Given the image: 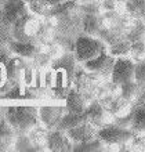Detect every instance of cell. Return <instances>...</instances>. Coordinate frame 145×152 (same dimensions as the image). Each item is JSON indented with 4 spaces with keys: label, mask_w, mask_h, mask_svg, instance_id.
<instances>
[{
    "label": "cell",
    "mask_w": 145,
    "mask_h": 152,
    "mask_svg": "<svg viewBox=\"0 0 145 152\" xmlns=\"http://www.w3.org/2000/svg\"><path fill=\"white\" fill-rule=\"evenodd\" d=\"M77 65L79 62L73 51H65L52 61L50 66V88L54 101H65L73 87Z\"/></svg>",
    "instance_id": "cell-2"
},
{
    "label": "cell",
    "mask_w": 145,
    "mask_h": 152,
    "mask_svg": "<svg viewBox=\"0 0 145 152\" xmlns=\"http://www.w3.org/2000/svg\"><path fill=\"white\" fill-rule=\"evenodd\" d=\"M65 1H68V0H44V3L48 4L50 7H55V6H60V4L65 3Z\"/></svg>",
    "instance_id": "cell-33"
},
{
    "label": "cell",
    "mask_w": 145,
    "mask_h": 152,
    "mask_svg": "<svg viewBox=\"0 0 145 152\" xmlns=\"http://www.w3.org/2000/svg\"><path fill=\"white\" fill-rule=\"evenodd\" d=\"M130 48H131V43L127 39H122L116 43L111 44L108 47V53L112 54L115 58H117V57H130Z\"/></svg>",
    "instance_id": "cell-25"
},
{
    "label": "cell",
    "mask_w": 145,
    "mask_h": 152,
    "mask_svg": "<svg viewBox=\"0 0 145 152\" xmlns=\"http://www.w3.org/2000/svg\"><path fill=\"white\" fill-rule=\"evenodd\" d=\"M87 120L86 113H73V112H66L64 113V116L61 118L60 123L57 126V129H60L62 132H68L69 129H73L79 126V124L85 123Z\"/></svg>",
    "instance_id": "cell-20"
},
{
    "label": "cell",
    "mask_w": 145,
    "mask_h": 152,
    "mask_svg": "<svg viewBox=\"0 0 145 152\" xmlns=\"http://www.w3.org/2000/svg\"><path fill=\"white\" fill-rule=\"evenodd\" d=\"M136 132L130 127H123L116 123H109L104 127L98 129V137L106 144V151L109 149H117L120 151V147L129 144L134 138Z\"/></svg>",
    "instance_id": "cell-8"
},
{
    "label": "cell",
    "mask_w": 145,
    "mask_h": 152,
    "mask_svg": "<svg viewBox=\"0 0 145 152\" xmlns=\"http://www.w3.org/2000/svg\"><path fill=\"white\" fill-rule=\"evenodd\" d=\"M115 61H116V58H115L112 54L104 53V54L98 56L97 58H94V60L83 64V66H85L87 71H90V72L97 73L98 76H101L102 79L111 80Z\"/></svg>",
    "instance_id": "cell-10"
},
{
    "label": "cell",
    "mask_w": 145,
    "mask_h": 152,
    "mask_svg": "<svg viewBox=\"0 0 145 152\" xmlns=\"http://www.w3.org/2000/svg\"><path fill=\"white\" fill-rule=\"evenodd\" d=\"M85 113H86V116H87V120H89L90 123H93L97 129L104 127V126H106V124L113 122L112 113L109 112L108 109L105 108L98 100L91 101Z\"/></svg>",
    "instance_id": "cell-12"
},
{
    "label": "cell",
    "mask_w": 145,
    "mask_h": 152,
    "mask_svg": "<svg viewBox=\"0 0 145 152\" xmlns=\"http://www.w3.org/2000/svg\"><path fill=\"white\" fill-rule=\"evenodd\" d=\"M136 82L145 87V58L136 62Z\"/></svg>",
    "instance_id": "cell-31"
},
{
    "label": "cell",
    "mask_w": 145,
    "mask_h": 152,
    "mask_svg": "<svg viewBox=\"0 0 145 152\" xmlns=\"http://www.w3.org/2000/svg\"><path fill=\"white\" fill-rule=\"evenodd\" d=\"M100 29H101L100 14H85L83 15V33L98 37Z\"/></svg>",
    "instance_id": "cell-22"
},
{
    "label": "cell",
    "mask_w": 145,
    "mask_h": 152,
    "mask_svg": "<svg viewBox=\"0 0 145 152\" xmlns=\"http://www.w3.org/2000/svg\"><path fill=\"white\" fill-rule=\"evenodd\" d=\"M17 136V132L6 120V118L0 120V152L14 151Z\"/></svg>",
    "instance_id": "cell-16"
},
{
    "label": "cell",
    "mask_w": 145,
    "mask_h": 152,
    "mask_svg": "<svg viewBox=\"0 0 145 152\" xmlns=\"http://www.w3.org/2000/svg\"><path fill=\"white\" fill-rule=\"evenodd\" d=\"M106 151V144L101 140L100 137H95L93 140L73 144V152H101Z\"/></svg>",
    "instance_id": "cell-23"
},
{
    "label": "cell",
    "mask_w": 145,
    "mask_h": 152,
    "mask_svg": "<svg viewBox=\"0 0 145 152\" xmlns=\"http://www.w3.org/2000/svg\"><path fill=\"white\" fill-rule=\"evenodd\" d=\"M105 82L106 80L102 79L101 76H98L97 73L90 72L82 64H79L76 69V75H75L73 87L76 88L90 104L91 101L97 100L98 90H100V87Z\"/></svg>",
    "instance_id": "cell-7"
},
{
    "label": "cell",
    "mask_w": 145,
    "mask_h": 152,
    "mask_svg": "<svg viewBox=\"0 0 145 152\" xmlns=\"http://www.w3.org/2000/svg\"><path fill=\"white\" fill-rule=\"evenodd\" d=\"M43 17L36 15L29 10L24 17H21L15 24L11 25V36L17 42L36 43V37L44 24Z\"/></svg>",
    "instance_id": "cell-5"
},
{
    "label": "cell",
    "mask_w": 145,
    "mask_h": 152,
    "mask_svg": "<svg viewBox=\"0 0 145 152\" xmlns=\"http://www.w3.org/2000/svg\"><path fill=\"white\" fill-rule=\"evenodd\" d=\"M104 0H79V3H102Z\"/></svg>",
    "instance_id": "cell-35"
},
{
    "label": "cell",
    "mask_w": 145,
    "mask_h": 152,
    "mask_svg": "<svg viewBox=\"0 0 145 152\" xmlns=\"http://www.w3.org/2000/svg\"><path fill=\"white\" fill-rule=\"evenodd\" d=\"M25 1H26V3H35V1H44V0H25Z\"/></svg>",
    "instance_id": "cell-37"
},
{
    "label": "cell",
    "mask_w": 145,
    "mask_h": 152,
    "mask_svg": "<svg viewBox=\"0 0 145 152\" xmlns=\"http://www.w3.org/2000/svg\"><path fill=\"white\" fill-rule=\"evenodd\" d=\"M73 1H79V0H73Z\"/></svg>",
    "instance_id": "cell-40"
},
{
    "label": "cell",
    "mask_w": 145,
    "mask_h": 152,
    "mask_svg": "<svg viewBox=\"0 0 145 152\" xmlns=\"http://www.w3.org/2000/svg\"><path fill=\"white\" fill-rule=\"evenodd\" d=\"M142 21H144V22H145V14H144V15H142Z\"/></svg>",
    "instance_id": "cell-39"
},
{
    "label": "cell",
    "mask_w": 145,
    "mask_h": 152,
    "mask_svg": "<svg viewBox=\"0 0 145 152\" xmlns=\"http://www.w3.org/2000/svg\"><path fill=\"white\" fill-rule=\"evenodd\" d=\"M136 61L130 57H117L113 65L111 80L116 86L136 80Z\"/></svg>",
    "instance_id": "cell-9"
},
{
    "label": "cell",
    "mask_w": 145,
    "mask_h": 152,
    "mask_svg": "<svg viewBox=\"0 0 145 152\" xmlns=\"http://www.w3.org/2000/svg\"><path fill=\"white\" fill-rule=\"evenodd\" d=\"M42 46H37L35 43H25V42H17L12 39L10 42V51L14 56H20L28 60H35L36 56L40 53Z\"/></svg>",
    "instance_id": "cell-18"
},
{
    "label": "cell",
    "mask_w": 145,
    "mask_h": 152,
    "mask_svg": "<svg viewBox=\"0 0 145 152\" xmlns=\"http://www.w3.org/2000/svg\"><path fill=\"white\" fill-rule=\"evenodd\" d=\"M6 111H7V105H0V120L4 119Z\"/></svg>",
    "instance_id": "cell-34"
},
{
    "label": "cell",
    "mask_w": 145,
    "mask_h": 152,
    "mask_svg": "<svg viewBox=\"0 0 145 152\" xmlns=\"http://www.w3.org/2000/svg\"><path fill=\"white\" fill-rule=\"evenodd\" d=\"M4 118L12 126L17 134H28L33 127L42 124L39 119V105H7Z\"/></svg>",
    "instance_id": "cell-3"
},
{
    "label": "cell",
    "mask_w": 145,
    "mask_h": 152,
    "mask_svg": "<svg viewBox=\"0 0 145 152\" xmlns=\"http://www.w3.org/2000/svg\"><path fill=\"white\" fill-rule=\"evenodd\" d=\"M134 105H136V107H145V88L141 91V94L138 96V98L136 100Z\"/></svg>",
    "instance_id": "cell-32"
},
{
    "label": "cell",
    "mask_w": 145,
    "mask_h": 152,
    "mask_svg": "<svg viewBox=\"0 0 145 152\" xmlns=\"http://www.w3.org/2000/svg\"><path fill=\"white\" fill-rule=\"evenodd\" d=\"M48 133L50 130L46 129L43 124H39L36 127H33L31 132L28 133L29 138L32 140V142L35 144L37 152H43V151H48L47 142H48Z\"/></svg>",
    "instance_id": "cell-19"
},
{
    "label": "cell",
    "mask_w": 145,
    "mask_h": 152,
    "mask_svg": "<svg viewBox=\"0 0 145 152\" xmlns=\"http://www.w3.org/2000/svg\"><path fill=\"white\" fill-rule=\"evenodd\" d=\"M28 7H29V10H31L33 14L40 15V17H43V18H48V17L51 15L52 7H50L48 4L44 3V1H35V3H29Z\"/></svg>",
    "instance_id": "cell-29"
},
{
    "label": "cell",
    "mask_w": 145,
    "mask_h": 152,
    "mask_svg": "<svg viewBox=\"0 0 145 152\" xmlns=\"http://www.w3.org/2000/svg\"><path fill=\"white\" fill-rule=\"evenodd\" d=\"M8 0H0V8H3L4 6H6V3H7Z\"/></svg>",
    "instance_id": "cell-36"
},
{
    "label": "cell",
    "mask_w": 145,
    "mask_h": 152,
    "mask_svg": "<svg viewBox=\"0 0 145 152\" xmlns=\"http://www.w3.org/2000/svg\"><path fill=\"white\" fill-rule=\"evenodd\" d=\"M64 104L65 108H66V112H73V113H85L87 107H89L87 100L75 87L71 88V91L68 93Z\"/></svg>",
    "instance_id": "cell-17"
},
{
    "label": "cell",
    "mask_w": 145,
    "mask_h": 152,
    "mask_svg": "<svg viewBox=\"0 0 145 152\" xmlns=\"http://www.w3.org/2000/svg\"><path fill=\"white\" fill-rule=\"evenodd\" d=\"M12 40L11 36V28L8 25H0V54L10 51V42Z\"/></svg>",
    "instance_id": "cell-28"
},
{
    "label": "cell",
    "mask_w": 145,
    "mask_h": 152,
    "mask_svg": "<svg viewBox=\"0 0 145 152\" xmlns=\"http://www.w3.org/2000/svg\"><path fill=\"white\" fill-rule=\"evenodd\" d=\"M83 12L79 3L68 0L52 7L47 20L54 28V40L64 47L65 51H73L76 39L83 33Z\"/></svg>",
    "instance_id": "cell-1"
},
{
    "label": "cell",
    "mask_w": 145,
    "mask_h": 152,
    "mask_svg": "<svg viewBox=\"0 0 145 152\" xmlns=\"http://www.w3.org/2000/svg\"><path fill=\"white\" fill-rule=\"evenodd\" d=\"M131 129L136 133H145V107H136L134 105Z\"/></svg>",
    "instance_id": "cell-26"
},
{
    "label": "cell",
    "mask_w": 145,
    "mask_h": 152,
    "mask_svg": "<svg viewBox=\"0 0 145 152\" xmlns=\"http://www.w3.org/2000/svg\"><path fill=\"white\" fill-rule=\"evenodd\" d=\"M68 134L73 144H79V142H86L98 137V129L94 126L93 123H90L89 120H86L85 123L79 124L76 127L69 129L68 132H65Z\"/></svg>",
    "instance_id": "cell-14"
},
{
    "label": "cell",
    "mask_w": 145,
    "mask_h": 152,
    "mask_svg": "<svg viewBox=\"0 0 145 152\" xmlns=\"http://www.w3.org/2000/svg\"><path fill=\"white\" fill-rule=\"evenodd\" d=\"M21 82V57L11 53L0 54V97Z\"/></svg>",
    "instance_id": "cell-4"
},
{
    "label": "cell",
    "mask_w": 145,
    "mask_h": 152,
    "mask_svg": "<svg viewBox=\"0 0 145 152\" xmlns=\"http://www.w3.org/2000/svg\"><path fill=\"white\" fill-rule=\"evenodd\" d=\"M125 11L136 20H142L145 14V0H126Z\"/></svg>",
    "instance_id": "cell-24"
},
{
    "label": "cell",
    "mask_w": 145,
    "mask_h": 152,
    "mask_svg": "<svg viewBox=\"0 0 145 152\" xmlns=\"http://www.w3.org/2000/svg\"><path fill=\"white\" fill-rule=\"evenodd\" d=\"M117 1H120V3H125L126 0H117Z\"/></svg>",
    "instance_id": "cell-38"
},
{
    "label": "cell",
    "mask_w": 145,
    "mask_h": 152,
    "mask_svg": "<svg viewBox=\"0 0 145 152\" xmlns=\"http://www.w3.org/2000/svg\"><path fill=\"white\" fill-rule=\"evenodd\" d=\"M14 152H37V149L28 134H18L14 145Z\"/></svg>",
    "instance_id": "cell-27"
},
{
    "label": "cell",
    "mask_w": 145,
    "mask_h": 152,
    "mask_svg": "<svg viewBox=\"0 0 145 152\" xmlns=\"http://www.w3.org/2000/svg\"><path fill=\"white\" fill-rule=\"evenodd\" d=\"M73 53H75L77 62L83 65L86 62L97 58L101 54L108 53V44L100 37L82 33L80 36L76 39Z\"/></svg>",
    "instance_id": "cell-6"
},
{
    "label": "cell",
    "mask_w": 145,
    "mask_h": 152,
    "mask_svg": "<svg viewBox=\"0 0 145 152\" xmlns=\"http://www.w3.org/2000/svg\"><path fill=\"white\" fill-rule=\"evenodd\" d=\"M130 58H133L136 62L141 61L145 58V42L140 40V42H133L131 43V48H130Z\"/></svg>",
    "instance_id": "cell-30"
},
{
    "label": "cell",
    "mask_w": 145,
    "mask_h": 152,
    "mask_svg": "<svg viewBox=\"0 0 145 152\" xmlns=\"http://www.w3.org/2000/svg\"><path fill=\"white\" fill-rule=\"evenodd\" d=\"M66 113L65 104L62 105H39V119L40 123L48 130L57 129L61 118Z\"/></svg>",
    "instance_id": "cell-11"
},
{
    "label": "cell",
    "mask_w": 145,
    "mask_h": 152,
    "mask_svg": "<svg viewBox=\"0 0 145 152\" xmlns=\"http://www.w3.org/2000/svg\"><path fill=\"white\" fill-rule=\"evenodd\" d=\"M29 11L28 3L25 0H8L3 7L4 21L11 28L12 24H15L21 17H24Z\"/></svg>",
    "instance_id": "cell-15"
},
{
    "label": "cell",
    "mask_w": 145,
    "mask_h": 152,
    "mask_svg": "<svg viewBox=\"0 0 145 152\" xmlns=\"http://www.w3.org/2000/svg\"><path fill=\"white\" fill-rule=\"evenodd\" d=\"M47 147L50 152H73V142L68 134L60 129L50 130Z\"/></svg>",
    "instance_id": "cell-13"
},
{
    "label": "cell",
    "mask_w": 145,
    "mask_h": 152,
    "mask_svg": "<svg viewBox=\"0 0 145 152\" xmlns=\"http://www.w3.org/2000/svg\"><path fill=\"white\" fill-rule=\"evenodd\" d=\"M145 87H142L141 84H138L136 80L131 82H126V83L119 86V93L125 100L130 101V102H136V100L138 98V96L141 94V91Z\"/></svg>",
    "instance_id": "cell-21"
}]
</instances>
